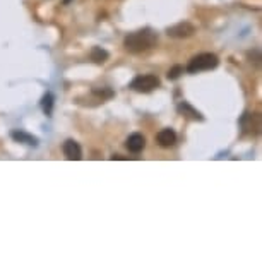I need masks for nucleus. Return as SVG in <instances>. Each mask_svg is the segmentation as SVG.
Here are the masks:
<instances>
[{
	"mask_svg": "<svg viewBox=\"0 0 262 262\" xmlns=\"http://www.w3.org/2000/svg\"><path fill=\"white\" fill-rule=\"evenodd\" d=\"M182 74H184V67L175 66V67H171L170 71H168V79H170V81H175V79H179Z\"/></svg>",
	"mask_w": 262,
	"mask_h": 262,
	"instance_id": "obj_14",
	"label": "nucleus"
},
{
	"mask_svg": "<svg viewBox=\"0 0 262 262\" xmlns=\"http://www.w3.org/2000/svg\"><path fill=\"white\" fill-rule=\"evenodd\" d=\"M158 43V34L149 28L139 29V31H134L130 34H127L125 39H123V47L128 53H144L147 50H151L152 47H156Z\"/></svg>",
	"mask_w": 262,
	"mask_h": 262,
	"instance_id": "obj_1",
	"label": "nucleus"
},
{
	"mask_svg": "<svg viewBox=\"0 0 262 262\" xmlns=\"http://www.w3.org/2000/svg\"><path fill=\"white\" fill-rule=\"evenodd\" d=\"M93 95L101 98V100H110L113 96V91L110 88H93Z\"/></svg>",
	"mask_w": 262,
	"mask_h": 262,
	"instance_id": "obj_13",
	"label": "nucleus"
},
{
	"mask_svg": "<svg viewBox=\"0 0 262 262\" xmlns=\"http://www.w3.org/2000/svg\"><path fill=\"white\" fill-rule=\"evenodd\" d=\"M130 88L137 93H151L156 88H160V79L155 74H144V76H137L132 81Z\"/></svg>",
	"mask_w": 262,
	"mask_h": 262,
	"instance_id": "obj_3",
	"label": "nucleus"
},
{
	"mask_svg": "<svg viewBox=\"0 0 262 262\" xmlns=\"http://www.w3.org/2000/svg\"><path fill=\"white\" fill-rule=\"evenodd\" d=\"M108 52L106 50H103L101 47H95L91 50V60L93 62H96V63H105L108 60Z\"/></svg>",
	"mask_w": 262,
	"mask_h": 262,
	"instance_id": "obj_11",
	"label": "nucleus"
},
{
	"mask_svg": "<svg viewBox=\"0 0 262 262\" xmlns=\"http://www.w3.org/2000/svg\"><path fill=\"white\" fill-rule=\"evenodd\" d=\"M195 33V26L190 23H179L175 26H170L166 29V34L170 38H189Z\"/></svg>",
	"mask_w": 262,
	"mask_h": 262,
	"instance_id": "obj_4",
	"label": "nucleus"
},
{
	"mask_svg": "<svg viewBox=\"0 0 262 262\" xmlns=\"http://www.w3.org/2000/svg\"><path fill=\"white\" fill-rule=\"evenodd\" d=\"M125 146H127V149L130 151V152H141L146 147V137L142 136V134H139V132H136V134H130V136L127 137Z\"/></svg>",
	"mask_w": 262,
	"mask_h": 262,
	"instance_id": "obj_7",
	"label": "nucleus"
},
{
	"mask_svg": "<svg viewBox=\"0 0 262 262\" xmlns=\"http://www.w3.org/2000/svg\"><path fill=\"white\" fill-rule=\"evenodd\" d=\"M62 149H63V155H66V158L69 161H79L82 158L81 146H79V142H76L74 139H67L66 142H63Z\"/></svg>",
	"mask_w": 262,
	"mask_h": 262,
	"instance_id": "obj_5",
	"label": "nucleus"
},
{
	"mask_svg": "<svg viewBox=\"0 0 262 262\" xmlns=\"http://www.w3.org/2000/svg\"><path fill=\"white\" fill-rule=\"evenodd\" d=\"M112 160H113V161H115V160H127V158H125V156H120V155H113V156H112Z\"/></svg>",
	"mask_w": 262,
	"mask_h": 262,
	"instance_id": "obj_15",
	"label": "nucleus"
},
{
	"mask_svg": "<svg viewBox=\"0 0 262 262\" xmlns=\"http://www.w3.org/2000/svg\"><path fill=\"white\" fill-rule=\"evenodd\" d=\"M53 95L52 93H45V96H43V100H41V108H43V112H45V115H52V112H53Z\"/></svg>",
	"mask_w": 262,
	"mask_h": 262,
	"instance_id": "obj_12",
	"label": "nucleus"
},
{
	"mask_svg": "<svg viewBox=\"0 0 262 262\" xmlns=\"http://www.w3.org/2000/svg\"><path fill=\"white\" fill-rule=\"evenodd\" d=\"M242 125H244V130L247 134L255 136L259 134V128H260V117L257 113H247L245 120H242Z\"/></svg>",
	"mask_w": 262,
	"mask_h": 262,
	"instance_id": "obj_6",
	"label": "nucleus"
},
{
	"mask_svg": "<svg viewBox=\"0 0 262 262\" xmlns=\"http://www.w3.org/2000/svg\"><path fill=\"white\" fill-rule=\"evenodd\" d=\"M220 63V58H217L214 53H199V55L192 57L189 66H187V71L190 74H197L202 71H212V69L217 67Z\"/></svg>",
	"mask_w": 262,
	"mask_h": 262,
	"instance_id": "obj_2",
	"label": "nucleus"
},
{
	"mask_svg": "<svg viewBox=\"0 0 262 262\" xmlns=\"http://www.w3.org/2000/svg\"><path fill=\"white\" fill-rule=\"evenodd\" d=\"M11 136H12V139H16L19 142H26V144H29V146H36L38 144L36 137L29 136V134H26V132H23V130H12Z\"/></svg>",
	"mask_w": 262,
	"mask_h": 262,
	"instance_id": "obj_9",
	"label": "nucleus"
},
{
	"mask_svg": "<svg viewBox=\"0 0 262 262\" xmlns=\"http://www.w3.org/2000/svg\"><path fill=\"white\" fill-rule=\"evenodd\" d=\"M179 112H180V113H184V115L192 117L194 120H202V115H201V113L197 112V110H194V108H192L187 101H182V103H180V105H179Z\"/></svg>",
	"mask_w": 262,
	"mask_h": 262,
	"instance_id": "obj_10",
	"label": "nucleus"
},
{
	"mask_svg": "<svg viewBox=\"0 0 262 262\" xmlns=\"http://www.w3.org/2000/svg\"><path fill=\"white\" fill-rule=\"evenodd\" d=\"M156 141L161 147H171V146H175V142H177V134L171 128H163V130L158 132Z\"/></svg>",
	"mask_w": 262,
	"mask_h": 262,
	"instance_id": "obj_8",
	"label": "nucleus"
}]
</instances>
